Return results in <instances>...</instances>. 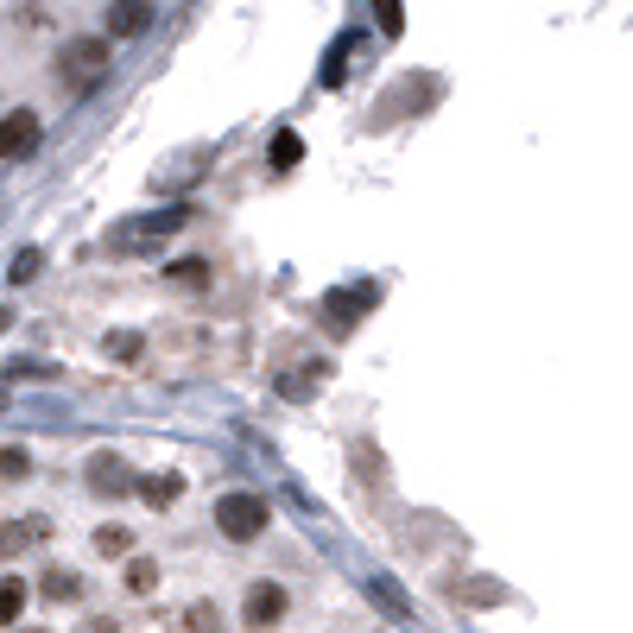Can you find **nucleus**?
<instances>
[{
	"instance_id": "nucleus-2",
	"label": "nucleus",
	"mask_w": 633,
	"mask_h": 633,
	"mask_svg": "<svg viewBox=\"0 0 633 633\" xmlns=\"http://www.w3.org/2000/svg\"><path fill=\"white\" fill-rule=\"evenodd\" d=\"M266 520H273V507H266L261 494H223V501H216V532H223V539H235V545L261 539Z\"/></svg>"
},
{
	"instance_id": "nucleus-13",
	"label": "nucleus",
	"mask_w": 633,
	"mask_h": 633,
	"mask_svg": "<svg viewBox=\"0 0 633 633\" xmlns=\"http://www.w3.org/2000/svg\"><path fill=\"white\" fill-rule=\"evenodd\" d=\"M165 279L185 286V292H203V286H210V261H172L165 266Z\"/></svg>"
},
{
	"instance_id": "nucleus-14",
	"label": "nucleus",
	"mask_w": 633,
	"mask_h": 633,
	"mask_svg": "<svg viewBox=\"0 0 633 633\" xmlns=\"http://www.w3.org/2000/svg\"><path fill=\"white\" fill-rule=\"evenodd\" d=\"M102 349H109L114 362H140V349H147V342H140L134 330H109V336H102Z\"/></svg>"
},
{
	"instance_id": "nucleus-26",
	"label": "nucleus",
	"mask_w": 633,
	"mask_h": 633,
	"mask_svg": "<svg viewBox=\"0 0 633 633\" xmlns=\"http://www.w3.org/2000/svg\"><path fill=\"white\" fill-rule=\"evenodd\" d=\"M26 633H45V628H26Z\"/></svg>"
},
{
	"instance_id": "nucleus-3",
	"label": "nucleus",
	"mask_w": 633,
	"mask_h": 633,
	"mask_svg": "<svg viewBox=\"0 0 633 633\" xmlns=\"http://www.w3.org/2000/svg\"><path fill=\"white\" fill-rule=\"evenodd\" d=\"M374 304H380L374 286H336V292H324V324H330V336H349Z\"/></svg>"
},
{
	"instance_id": "nucleus-23",
	"label": "nucleus",
	"mask_w": 633,
	"mask_h": 633,
	"mask_svg": "<svg viewBox=\"0 0 633 633\" xmlns=\"http://www.w3.org/2000/svg\"><path fill=\"white\" fill-rule=\"evenodd\" d=\"M38 532H45V526H26V532H0V552H20V545H26V539H38Z\"/></svg>"
},
{
	"instance_id": "nucleus-10",
	"label": "nucleus",
	"mask_w": 633,
	"mask_h": 633,
	"mask_svg": "<svg viewBox=\"0 0 633 633\" xmlns=\"http://www.w3.org/2000/svg\"><path fill=\"white\" fill-rule=\"evenodd\" d=\"M140 488V501H147V507H159V514H165V507H178V494H185V482H178V476H147V482H134Z\"/></svg>"
},
{
	"instance_id": "nucleus-12",
	"label": "nucleus",
	"mask_w": 633,
	"mask_h": 633,
	"mask_svg": "<svg viewBox=\"0 0 633 633\" xmlns=\"http://www.w3.org/2000/svg\"><path fill=\"white\" fill-rule=\"evenodd\" d=\"M20 608H26V583L7 570V577H0V628H13V621H20Z\"/></svg>"
},
{
	"instance_id": "nucleus-15",
	"label": "nucleus",
	"mask_w": 633,
	"mask_h": 633,
	"mask_svg": "<svg viewBox=\"0 0 633 633\" xmlns=\"http://www.w3.org/2000/svg\"><path fill=\"white\" fill-rule=\"evenodd\" d=\"M127 590H134V596H152V590H159V564L134 558V564H127Z\"/></svg>"
},
{
	"instance_id": "nucleus-9",
	"label": "nucleus",
	"mask_w": 633,
	"mask_h": 633,
	"mask_svg": "<svg viewBox=\"0 0 633 633\" xmlns=\"http://www.w3.org/2000/svg\"><path fill=\"white\" fill-rule=\"evenodd\" d=\"M147 26H152L147 0H121V7H109V33L114 38H134V33H147Z\"/></svg>"
},
{
	"instance_id": "nucleus-25",
	"label": "nucleus",
	"mask_w": 633,
	"mask_h": 633,
	"mask_svg": "<svg viewBox=\"0 0 633 633\" xmlns=\"http://www.w3.org/2000/svg\"><path fill=\"white\" fill-rule=\"evenodd\" d=\"M89 633H114V628H109V621H102V628H89Z\"/></svg>"
},
{
	"instance_id": "nucleus-1",
	"label": "nucleus",
	"mask_w": 633,
	"mask_h": 633,
	"mask_svg": "<svg viewBox=\"0 0 633 633\" xmlns=\"http://www.w3.org/2000/svg\"><path fill=\"white\" fill-rule=\"evenodd\" d=\"M185 223H190V210H147V216L114 223L109 228V248H114V254H152V248H165Z\"/></svg>"
},
{
	"instance_id": "nucleus-21",
	"label": "nucleus",
	"mask_w": 633,
	"mask_h": 633,
	"mask_svg": "<svg viewBox=\"0 0 633 633\" xmlns=\"http://www.w3.org/2000/svg\"><path fill=\"white\" fill-rule=\"evenodd\" d=\"M76 590H83V583H76V577H64V570H51V577H45V596H51V602H71Z\"/></svg>"
},
{
	"instance_id": "nucleus-20",
	"label": "nucleus",
	"mask_w": 633,
	"mask_h": 633,
	"mask_svg": "<svg viewBox=\"0 0 633 633\" xmlns=\"http://www.w3.org/2000/svg\"><path fill=\"white\" fill-rule=\"evenodd\" d=\"M216 621H223V615H216L210 602H190V615H185V633H216Z\"/></svg>"
},
{
	"instance_id": "nucleus-19",
	"label": "nucleus",
	"mask_w": 633,
	"mask_h": 633,
	"mask_svg": "<svg viewBox=\"0 0 633 633\" xmlns=\"http://www.w3.org/2000/svg\"><path fill=\"white\" fill-rule=\"evenodd\" d=\"M374 20H380V33H387V38L406 33V7H400V0H380V7H374Z\"/></svg>"
},
{
	"instance_id": "nucleus-16",
	"label": "nucleus",
	"mask_w": 633,
	"mask_h": 633,
	"mask_svg": "<svg viewBox=\"0 0 633 633\" xmlns=\"http://www.w3.org/2000/svg\"><path fill=\"white\" fill-rule=\"evenodd\" d=\"M96 552H109V558L134 552V532H127V526H102V532H96Z\"/></svg>"
},
{
	"instance_id": "nucleus-22",
	"label": "nucleus",
	"mask_w": 633,
	"mask_h": 633,
	"mask_svg": "<svg viewBox=\"0 0 633 633\" xmlns=\"http://www.w3.org/2000/svg\"><path fill=\"white\" fill-rule=\"evenodd\" d=\"M38 266H45V254H38V248H26V254H20V261L7 266V273H13V286H26V279H33Z\"/></svg>"
},
{
	"instance_id": "nucleus-11",
	"label": "nucleus",
	"mask_w": 633,
	"mask_h": 633,
	"mask_svg": "<svg viewBox=\"0 0 633 633\" xmlns=\"http://www.w3.org/2000/svg\"><path fill=\"white\" fill-rule=\"evenodd\" d=\"M362 590H368V596L380 602V608H387V615H393V621H412V602L400 596V590H393V583H387V577H362Z\"/></svg>"
},
{
	"instance_id": "nucleus-24",
	"label": "nucleus",
	"mask_w": 633,
	"mask_h": 633,
	"mask_svg": "<svg viewBox=\"0 0 633 633\" xmlns=\"http://www.w3.org/2000/svg\"><path fill=\"white\" fill-rule=\"evenodd\" d=\"M463 596H469V602H501V583H469Z\"/></svg>"
},
{
	"instance_id": "nucleus-18",
	"label": "nucleus",
	"mask_w": 633,
	"mask_h": 633,
	"mask_svg": "<svg viewBox=\"0 0 633 633\" xmlns=\"http://www.w3.org/2000/svg\"><path fill=\"white\" fill-rule=\"evenodd\" d=\"M299 159H304V140H299V134H279V140H273V165H279V172H292Z\"/></svg>"
},
{
	"instance_id": "nucleus-4",
	"label": "nucleus",
	"mask_w": 633,
	"mask_h": 633,
	"mask_svg": "<svg viewBox=\"0 0 633 633\" xmlns=\"http://www.w3.org/2000/svg\"><path fill=\"white\" fill-rule=\"evenodd\" d=\"M286 608H292V596L279 590V583H248V602H241V621L254 633H266V628H279L286 621Z\"/></svg>"
},
{
	"instance_id": "nucleus-5",
	"label": "nucleus",
	"mask_w": 633,
	"mask_h": 633,
	"mask_svg": "<svg viewBox=\"0 0 633 633\" xmlns=\"http://www.w3.org/2000/svg\"><path fill=\"white\" fill-rule=\"evenodd\" d=\"M64 76H71L76 89H89V83H102V64H109V45L102 38H76V45H64Z\"/></svg>"
},
{
	"instance_id": "nucleus-6",
	"label": "nucleus",
	"mask_w": 633,
	"mask_h": 633,
	"mask_svg": "<svg viewBox=\"0 0 633 633\" xmlns=\"http://www.w3.org/2000/svg\"><path fill=\"white\" fill-rule=\"evenodd\" d=\"M134 482H140V476H134V469H127L114 450H102V456L89 463V494H102V501H121V494H134Z\"/></svg>"
},
{
	"instance_id": "nucleus-8",
	"label": "nucleus",
	"mask_w": 633,
	"mask_h": 633,
	"mask_svg": "<svg viewBox=\"0 0 633 633\" xmlns=\"http://www.w3.org/2000/svg\"><path fill=\"white\" fill-rule=\"evenodd\" d=\"M324 380H330V368H324V362H299L292 374H279V393H286V400H311Z\"/></svg>"
},
{
	"instance_id": "nucleus-7",
	"label": "nucleus",
	"mask_w": 633,
	"mask_h": 633,
	"mask_svg": "<svg viewBox=\"0 0 633 633\" xmlns=\"http://www.w3.org/2000/svg\"><path fill=\"white\" fill-rule=\"evenodd\" d=\"M38 152V114L33 109H13L0 121V159L13 165V159H33Z\"/></svg>"
},
{
	"instance_id": "nucleus-17",
	"label": "nucleus",
	"mask_w": 633,
	"mask_h": 633,
	"mask_svg": "<svg viewBox=\"0 0 633 633\" xmlns=\"http://www.w3.org/2000/svg\"><path fill=\"white\" fill-rule=\"evenodd\" d=\"M33 476V456L26 450H0V482H26Z\"/></svg>"
}]
</instances>
